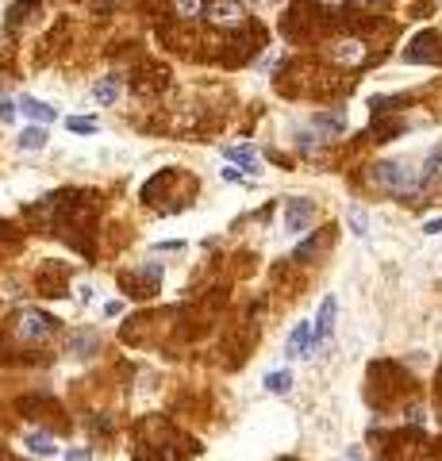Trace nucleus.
Wrapping results in <instances>:
<instances>
[{
  "mask_svg": "<svg viewBox=\"0 0 442 461\" xmlns=\"http://www.w3.org/2000/svg\"><path fill=\"white\" fill-rule=\"evenodd\" d=\"M70 131H73V135H93V131H96V119H81V115H73V119H70Z\"/></svg>",
  "mask_w": 442,
  "mask_h": 461,
  "instance_id": "23",
  "label": "nucleus"
},
{
  "mask_svg": "<svg viewBox=\"0 0 442 461\" xmlns=\"http://www.w3.org/2000/svg\"><path fill=\"white\" fill-rule=\"evenodd\" d=\"M174 12L181 15V20H193V15L200 12V0H174Z\"/></svg>",
  "mask_w": 442,
  "mask_h": 461,
  "instance_id": "22",
  "label": "nucleus"
},
{
  "mask_svg": "<svg viewBox=\"0 0 442 461\" xmlns=\"http://www.w3.org/2000/svg\"><path fill=\"white\" fill-rule=\"evenodd\" d=\"M20 143L27 146V150H43V146H46V131H43V127H27Z\"/></svg>",
  "mask_w": 442,
  "mask_h": 461,
  "instance_id": "18",
  "label": "nucleus"
},
{
  "mask_svg": "<svg viewBox=\"0 0 442 461\" xmlns=\"http://www.w3.org/2000/svg\"><path fill=\"white\" fill-rule=\"evenodd\" d=\"M27 446L35 450V454H54V450H58V446H54V439H46V434H31Z\"/></svg>",
  "mask_w": 442,
  "mask_h": 461,
  "instance_id": "21",
  "label": "nucleus"
},
{
  "mask_svg": "<svg viewBox=\"0 0 442 461\" xmlns=\"http://www.w3.org/2000/svg\"><path fill=\"white\" fill-rule=\"evenodd\" d=\"M20 108H23V115H31V119H39V123H51L54 119V108H46V104L35 100V96H23Z\"/></svg>",
  "mask_w": 442,
  "mask_h": 461,
  "instance_id": "14",
  "label": "nucleus"
},
{
  "mask_svg": "<svg viewBox=\"0 0 442 461\" xmlns=\"http://www.w3.org/2000/svg\"><path fill=\"white\" fill-rule=\"evenodd\" d=\"M15 408H20L23 419H54V415H62L58 400L46 396V392H31V396H23Z\"/></svg>",
  "mask_w": 442,
  "mask_h": 461,
  "instance_id": "6",
  "label": "nucleus"
},
{
  "mask_svg": "<svg viewBox=\"0 0 442 461\" xmlns=\"http://www.w3.org/2000/svg\"><path fill=\"white\" fill-rule=\"evenodd\" d=\"M312 219V200H289V216H285V227L289 230H300Z\"/></svg>",
  "mask_w": 442,
  "mask_h": 461,
  "instance_id": "13",
  "label": "nucleus"
},
{
  "mask_svg": "<svg viewBox=\"0 0 442 461\" xmlns=\"http://www.w3.org/2000/svg\"><path fill=\"white\" fill-rule=\"evenodd\" d=\"M319 127H327V131H342V115L339 112H334V115H319Z\"/></svg>",
  "mask_w": 442,
  "mask_h": 461,
  "instance_id": "24",
  "label": "nucleus"
},
{
  "mask_svg": "<svg viewBox=\"0 0 442 461\" xmlns=\"http://www.w3.org/2000/svg\"><path fill=\"white\" fill-rule=\"evenodd\" d=\"M281 461H297V457H281Z\"/></svg>",
  "mask_w": 442,
  "mask_h": 461,
  "instance_id": "30",
  "label": "nucleus"
},
{
  "mask_svg": "<svg viewBox=\"0 0 442 461\" xmlns=\"http://www.w3.org/2000/svg\"><path fill=\"white\" fill-rule=\"evenodd\" d=\"M89 431H93V434H112V431H116V419H112V415H93V419H89Z\"/></svg>",
  "mask_w": 442,
  "mask_h": 461,
  "instance_id": "19",
  "label": "nucleus"
},
{
  "mask_svg": "<svg viewBox=\"0 0 442 461\" xmlns=\"http://www.w3.org/2000/svg\"><path fill=\"white\" fill-rule=\"evenodd\" d=\"M12 115H15V108H12V100H0V119H12Z\"/></svg>",
  "mask_w": 442,
  "mask_h": 461,
  "instance_id": "27",
  "label": "nucleus"
},
{
  "mask_svg": "<svg viewBox=\"0 0 442 461\" xmlns=\"http://www.w3.org/2000/svg\"><path fill=\"white\" fill-rule=\"evenodd\" d=\"M316 4H319V8H331V12H339V8H346L350 0H316Z\"/></svg>",
  "mask_w": 442,
  "mask_h": 461,
  "instance_id": "25",
  "label": "nucleus"
},
{
  "mask_svg": "<svg viewBox=\"0 0 442 461\" xmlns=\"http://www.w3.org/2000/svg\"><path fill=\"white\" fill-rule=\"evenodd\" d=\"M93 96H96L100 104H116V100H119V81H116V77L96 81V85H93Z\"/></svg>",
  "mask_w": 442,
  "mask_h": 461,
  "instance_id": "15",
  "label": "nucleus"
},
{
  "mask_svg": "<svg viewBox=\"0 0 442 461\" xmlns=\"http://www.w3.org/2000/svg\"><path fill=\"white\" fill-rule=\"evenodd\" d=\"M266 389L273 392V396H285V392L292 389V377H289V373H269V377H266Z\"/></svg>",
  "mask_w": 442,
  "mask_h": 461,
  "instance_id": "17",
  "label": "nucleus"
},
{
  "mask_svg": "<svg viewBox=\"0 0 442 461\" xmlns=\"http://www.w3.org/2000/svg\"><path fill=\"white\" fill-rule=\"evenodd\" d=\"M373 181H377L381 188H392V193H412V177H408L404 166H396V162H381V166H373Z\"/></svg>",
  "mask_w": 442,
  "mask_h": 461,
  "instance_id": "5",
  "label": "nucleus"
},
{
  "mask_svg": "<svg viewBox=\"0 0 442 461\" xmlns=\"http://www.w3.org/2000/svg\"><path fill=\"white\" fill-rule=\"evenodd\" d=\"M39 292H43V296H62V292H65V269H62V266H58V269L46 266L43 277H39Z\"/></svg>",
  "mask_w": 442,
  "mask_h": 461,
  "instance_id": "11",
  "label": "nucleus"
},
{
  "mask_svg": "<svg viewBox=\"0 0 442 461\" xmlns=\"http://www.w3.org/2000/svg\"><path fill=\"white\" fill-rule=\"evenodd\" d=\"M365 4H384V0H365Z\"/></svg>",
  "mask_w": 442,
  "mask_h": 461,
  "instance_id": "29",
  "label": "nucleus"
},
{
  "mask_svg": "<svg viewBox=\"0 0 442 461\" xmlns=\"http://www.w3.org/2000/svg\"><path fill=\"white\" fill-rule=\"evenodd\" d=\"M158 277H162V269L150 266V269H138V273H119V285H124L127 296H135V300H146V296L158 292Z\"/></svg>",
  "mask_w": 442,
  "mask_h": 461,
  "instance_id": "3",
  "label": "nucleus"
},
{
  "mask_svg": "<svg viewBox=\"0 0 442 461\" xmlns=\"http://www.w3.org/2000/svg\"><path fill=\"white\" fill-rule=\"evenodd\" d=\"M227 158L239 162V166H247V169H254V150H250V146H231V150H227Z\"/></svg>",
  "mask_w": 442,
  "mask_h": 461,
  "instance_id": "20",
  "label": "nucleus"
},
{
  "mask_svg": "<svg viewBox=\"0 0 442 461\" xmlns=\"http://www.w3.org/2000/svg\"><path fill=\"white\" fill-rule=\"evenodd\" d=\"M312 342H316V327H312V323H300L297 331L289 335V346H285V353H289V358H304V353L312 350Z\"/></svg>",
  "mask_w": 442,
  "mask_h": 461,
  "instance_id": "8",
  "label": "nucleus"
},
{
  "mask_svg": "<svg viewBox=\"0 0 442 461\" xmlns=\"http://www.w3.org/2000/svg\"><path fill=\"white\" fill-rule=\"evenodd\" d=\"M12 335L23 346H39V342H46V339L58 335V319L46 316V311H39V308H23L20 316L12 319Z\"/></svg>",
  "mask_w": 442,
  "mask_h": 461,
  "instance_id": "1",
  "label": "nucleus"
},
{
  "mask_svg": "<svg viewBox=\"0 0 442 461\" xmlns=\"http://www.w3.org/2000/svg\"><path fill=\"white\" fill-rule=\"evenodd\" d=\"M331 58H334V62L354 65V62H362V58H365V46L358 43V39H342V43H334V46H331Z\"/></svg>",
  "mask_w": 442,
  "mask_h": 461,
  "instance_id": "10",
  "label": "nucleus"
},
{
  "mask_svg": "<svg viewBox=\"0 0 442 461\" xmlns=\"http://www.w3.org/2000/svg\"><path fill=\"white\" fill-rule=\"evenodd\" d=\"M442 177V150H435L427 158V166H423V177H420V185H431V181H438Z\"/></svg>",
  "mask_w": 442,
  "mask_h": 461,
  "instance_id": "16",
  "label": "nucleus"
},
{
  "mask_svg": "<svg viewBox=\"0 0 442 461\" xmlns=\"http://www.w3.org/2000/svg\"><path fill=\"white\" fill-rule=\"evenodd\" d=\"M404 62H412V65H420V62H442V43H438V35L435 31H420V35L412 39V46L404 51Z\"/></svg>",
  "mask_w": 442,
  "mask_h": 461,
  "instance_id": "4",
  "label": "nucleus"
},
{
  "mask_svg": "<svg viewBox=\"0 0 442 461\" xmlns=\"http://www.w3.org/2000/svg\"><path fill=\"white\" fill-rule=\"evenodd\" d=\"M331 242H334V227H323V230H316L312 238H304V242L297 246V254H292V261H312V258H319V254H323Z\"/></svg>",
  "mask_w": 442,
  "mask_h": 461,
  "instance_id": "7",
  "label": "nucleus"
},
{
  "mask_svg": "<svg viewBox=\"0 0 442 461\" xmlns=\"http://www.w3.org/2000/svg\"><path fill=\"white\" fill-rule=\"evenodd\" d=\"M100 339H96V331H73L70 339H65V353H73V358H85V353H93Z\"/></svg>",
  "mask_w": 442,
  "mask_h": 461,
  "instance_id": "9",
  "label": "nucleus"
},
{
  "mask_svg": "<svg viewBox=\"0 0 442 461\" xmlns=\"http://www.w3.org/2000/svg\"><path fill=\"white\" fill-rule=\"evenodd\" d=\"M334 311H339V304H334V296H327L323 304H319V319H316V342H323L327 335H331V323H334Z\"/></svg>",
  "mask_w": 442,
  "mask_h": 461,
  "instance_id": "12",
  "label": "nucleus"
},
{
  "mask_svg": "<svg viewBox=\"0 0 442 461\" xmlns=\"http://www.w3.org/2000/svg\"><path fill=\"white\" fill-rule=\"evenodd\" d=\"M350 223H354V227H358V235H362V230H365V216H362V212H358V208H354V212H350Z\"/></svg>",
  "mask_w": 442,
  "mask_h": 461,
  "instance_id": "26",
  "label": "nucleus"
},
{
  "mask_svg": "<svg viewBox=\"0 0 442 461\" xmlns=\"http://www.w3.org/2000/svg\"><path fill=\"white\" fill-rule=\"evenodd\" d=\"M0 461H12V457H8V454H4V450H0Z\"/></svg>",
  "mask_w": 442,
  "mask_h": 461,
  "instance_id": "28",
  "label": "nucleus"
},
{
  "mask_svg": "<svg viewBox=\"0 0 442 461\" xmlns=\"http://www.w3.org/2000/svg\"><path fill=\"white\" fill-rule=\"evenodd\" d=\"M208 23H216V27H227V31H239L242 23H247V8L239 4V0H208Z\"/></svg>",
  "mask_w": 442,
  "mask_h": 461,
  "instance_id": "2",
  "label": "nucleus"
}]
</instances>
